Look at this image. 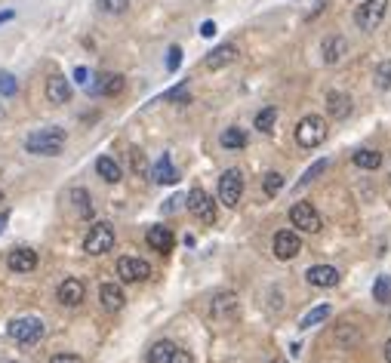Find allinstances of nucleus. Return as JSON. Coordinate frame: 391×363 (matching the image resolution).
<instances>
[{
  "mask_svg": "<svg viewBox=\"0 0 391 363\" xmlns=\"http://www.w3.org/2000/svg\"><path fill=\"white\" fill-rule=\"evenodd\" d=\"M28 154H40V158H56V154L65 148V130L59 126H47V130H38L25 139Z\"/></svg>",
  "mask_w": 391,
  "mask_h": 363,
  "instance_id": "1",
  "label": "nucleus"
},
{
  "mask_svg": "<svg viewBox=\"0 0 391 363\" xmlns=\"http://www.w3.org/2000/svg\"><path fill=\"white\" fill-rule=\"evenodd\" d=\"M326 136H330V130H326V120L317 117V114H308V117H302L299 126H296V142H299L302 148H317V145H324Z\"/></svg>",
  "mask_w": 391,
  "mask_h": 363,
  "instance_id": "2",
  "label": "nucleus"
},
{
  "mask_svg": "<svg viewBox=\"0 0 391 363\" xmlns=\"http://www.w3.org/2000/svg\"><path fill=\"white\" fill-rule=\"evenodd\" d=\"M6 332H10V339L19 341V345H38V341L44 339V320L40 317H16V320H10Z\"/></svg>",
  "mask_w": 391,
  "mask_h": 363,
  "instance_id": "3",
  "label": "nucleus"
},
{
  "mask_svg": "<svg viewBox=\"0 0 391 363\" xmlns=\"http://www.w3.org/2000/svg\"><path fill=\"white\" fill-rule=\"evenodd\" d=\"M111 246H115V228L108 222H96L83 237V253L90 255H105L111 253Z\"/></svg>",
  "mask_w": 391,
  "mask_h": 363,
  "instance_id": "4",
  "label": "nucleus"
},
{
  "mask_svg": "<svg viewBox=\"0 0 391 363\" xmlns=\"http://www.w3.org/2000/svg\"><path fill=\"white\" fill-rule=\"evenodd\" d=\"M385 10H388V0H364V3L354 10V22H358L364 31H376L385 19Z\"/></svg>",
  "mask_w": 391,
  "mask_h": 363,
  "instance_id": "5",
  "label": "nucleus"
},
{
  "mask_svg": "<svg viewBox=\"0 0 391 363\" xmlns=\"http://www.w3.org/2000/svg\"><path fill=\"white\" fill-rule=\"evenodd\" d=\"M290 222H293V228H299V231H308V234H317V231L324 228L321 212H317L308 201L293 203V210H290Z\"/></svg>",
  "mask_w": 391,
  "mask_h": 363,
  "instance_id": "6",
  "label": "nucleus"
},
{
  "mask_svg": "<svg viewBox=\"0 0 391 363\" xmlns=\"http://www.w3.org/2000/svg\"><path fill=\"white\" fill-rule=\"evenodd\" d=\"M188 212L194 219H201L203 225L216 222V203H213V197L203 188H191L188 191Z\"/></svg>",
  "mask_w": 391,
  "mask_h": 363,
  "instance_id": "7",
  "label": "nucleus"
},
{
  "mask_svg": "<svg viewBox=\"0 0 391 363\" xmlns=\"http://www.w3.org/2000/svg\"><path fill=\"white\" fill-rule=\"evenodd\" d=\"M240 197H244V176L238 169H225L219 179V201L225 206H238Z\"/></svg>",
  "mask_w": 391,
  "mask_h": 363,
  "instance_id": "8",
  "label": "nucleus"
},
{
  "mask_svg": "<svg viewBox=\"0 0 391 363\" xmlns=\"http://www.w3.org/2000/svg\"><path fill=\"white\" fill-rule=\"evenodd\" d=\"M117 277L124 283L148 280L151 277V265L145 259H136V255H124V259H117Z\"/></svg>",
  "mask_w": 391,
  "mask_h": 363,
  "instance_id": "9",
  "label": "nucleus"
},
{
  "mask_svg": "<svg viewBox=\"0 0 391 363\" xmlns=\"http://www.w3.org/2000/svg\"><path fill=\"white\" fill-rule=\"evenodd\" d=\"M299 253H302V240H299V234L296 231H277L274 234V255L281 262L296 259Z\"/></svg>",
  "mask_w": 391,
  "mask_h": 363,
  "instance_id": "10",
  "label": "nucleus"
},
{
  "mask_svg": "<svg viewBox=\"0 0 391 363\" xmlns=\"http://www.w3.org/2000/svg\"><path fill=\"white\" fill-rule=\"evenodd\" d=\"M56 296H59L62 305L77 308V305L83 302V296H87V287H83V280H77V277H65V280L59 283V289H56Z\"/></svg>",
  "mask_w": 391,
  "mask_h": 363,
  "instance_id": "11",
  "label": "nucleus"
},
{
  "mask_svg": "<svg viewBox=\"0 0 391 363\" xmlns=\"http://www.w3.org/2000/svg\"><path fill=\"white\" fill-rule=\"evenodd\" d=\"M6 265H10V271H16V274H28V271H34V268H38V253L28 250V246H19V250L10 253Z\"/></svg>",
  "mask_w": 391,
  "mask_h": 363,
  "instance_id": "12",
  "label": "nucleus"
},
{
  "mask_svg": "<svg viewBox=\"0 0 391 363\" xmlns=\"http://www.w3.org/2000/svg\"><path fill=\"white\" fill-rule=\"evenodd\" d=\"M145 240H148V246H151L154 253H173V244H176L173 231H169V228H163V225H151V228H148Z\"/></svg>",
  "mask_w": 391,
  "mask_h": 363,
  "instance_id": "13",
  "label": "nucleus"
},
{
  "mask_svg": "<svg viewBox=\"0 0 391 363\" xmlns=\"http://www.w3.org/2000/svg\"><path fill=\"white\" fill-rule=\"evenodd\" d=\"M305 277H308L311 287H321V289H330V287H336L339 283V271L333 265H311Z\"/></svg>",
  "mask_w": 391,
  "mask_h": 363,
  "instance_id": "14",
  "label": "nucleus"
},
{
  "mask_svg": "<svg viewBox=\"0 0 391 363\" xmlns=\"http://www.w3.org/2000/svg\"><path fill=\"white\" fill-rule=\"evenodd\" d=\"M345 53H348V40L342 37V34H333V37H326L324 47H321V56H324L326 65H336V62H342Z\"/></svg>",
  "mask_w": 391,
  "mask_h": 363,
  "instance_id": "15",
  "label": "nucleus"
},
{
  "mask_svg": "<svg viewBox=\"0 0 391 363\" xmlns=\"http://www.w3.org/2000/svg\"><path fill=\"white\" fill-rule=\"evenodd\" d=\"M99 302H102L105 311H120L126 305V296L117 283H102V287H99Z\"/></svg>",
  "mask_w": 391,
  "mask_h": 363,
  "instance_id": "16",
  "label": "nucleus"
},
{
  "mask_svg": "<svg viewBox=\"0 0 391 363\" xmlns=\"http://www.w3.org/2000/svg\"><path fill=\"white\" fill-rule=\"evenodd\" d=\"M326 111H330V117L345 120L348 114H351V99H348V92H342V90L326 92Z\"/></svg>",
  "mask_w": 391,
  "mask_h": 363,
  "instance_id": "17",
  "label": "nucleus"
},
{
  "mask_svg": "<svg viewBox=\"0 0 391 363\" xmlns=\"http://www.w3.org/2000/svg\"><path fill=\"white\" fill-rule=\"evenodd\" d=\"M47 99H49V105H65L71 99V83L62 74H53L47 81Z\"/></svg>",
  "mask_w": 391,
  "mask_h": 363,
  "instance_id": "18",
  "label": "nucleus"
},
{
  "mask_svg": "<svg viewBox=\"0 0 391 363\" xmlns=\"http://www.w3.org/2000/svg\"><path fill=\"white\" fill-rule=\"evenodd\" d=\"M238 59V47L234 44H222V47H216L213 53L203 59V65H207L210 71H219V68H225V65H231V62Z\"/></svg>",
  "mask_w": 391,
  "mask_h": 363,
  "instance_id": "19",
  "label": "nucleus"
},
{
  "mask_svg": "<svg viewBox=\"0 0 391 363\" xmlns=\"http://www.w3.org/2000/svg\"><path fill=\"white\" fill-rule=\"evenodd\" d=\"M151 179L158 182V185H176V182H179V169L173 167L169 154H163V158L151 167Z\"/></svg>",
  "mask_w": 391,
  "mask_h": 363,
  "instance_id": "20",
  "label": "nucleus"
},
{
  "mask_svg": "<svg viewBox=\"0 0 391 363\" xmlns=\"http://www.w3.org/2000/svg\"><path fill=\"white\" fill-rule=\"evenodd\" d=\"M96 96H117V92H124V77L120 74H102L96 77V83L90 87Z\"/></svg>",
  "mask_w": 391,
  "mask_h": 363,
  "instance_id": "21",
  "label": "nucleus"
},
{
  "mask_svg": "<svg viewBox=\"0 0 391 363\" xmlns=\"http://www.w3.org/2000/svg\"><path fill=\"white\" fill-rule=\"evenodd\" d=\"M234 311H238V296L234 293H219V296H213V305H210V314L213 317H231Z\"/></svg>",
  "mask_w": 391,
  "mask_h": 363,
  "instance_id": "22",
  "label": "nucleus"
},
{
  "mask_svg": "<svg viewBox=\"0 0 391 363\" xmlns=\"http://www.w3.org/2000/svg\"><path fill=\"white\" fill-rule=\"evenodd\" d=\"M176 351L179 348L173 345V341H154L151 345V351H148V363H173V357H176Z\"/></svg>",
  "mask_w": 391,
  "mask_h": 363,
  "instance_id": "23",
  "label": "nucleus"
},
{
  "mask_svg": "<svg viewBox=\"0 0 391 363\" xmlns=\"http://www.w3.org/2000/svg\"><path fill=\"white\" fill-rule=\"evenodd\" d=\"M222 148H228V151H240V148H247V133L240 130V126H228V130H222Z\"/></svg>",
  "mask_w": 391,
  "mask_h": 363,
  "instance_id": "24",
  "label": "nucleus"
},
{
  "mask_svg": "<svg viewBox=\"0 0 391 363\" xmlns=\"http://www.w3.org/2000/svg\"><path fill=\"white\" fill-rule=\"evenodd\" d=\"M96 173L102 176V179L108 182V185H117V182H120V176H124V173H120V167H117V160H115V158H99V160H96Z\"/></svg>",
  "mask_w": 391,
  "mask_h": 363,
  "instance_id": "25",
  "label": "nucleus"
},
{
  "mask_svg": "<svg viewBox=\"0 0 391 363\" xmlns=\"http://www.w3.org/2000/svg\"><path fill=\"white\" fill-rule=\"evenodd\" d=\"M71 201H74V206H77V216L92 219V201H90V191L87 188H74V191H71Z\"/></svg>",
  "mask_w": 391,
  "mask_h": 363,
  "instance_id": "26",
  "label": "nucleus"
},
{
  "mask_svg": "<svg viewBox=\"0 0 391 363\" xmlns=\"http://www.w3.org/2000/svg\"><path fill=\"white\" fill-rule=\"evenodd\" d=\"M354 167H360V169H379L382 167V154L373 151V148H364V151L354 154Z\"/></svg>",
  "mask_w": 391,
  "mask_h": 363,
  "instance_id": "27",
  "label": "nucleus"
},
{
  "mask_svg": "<svg viewBox=\"0 0 391 363\" xmlns=\"http://www.w3.org/2000/svg\"><path fill=\"white\" fill-rule=\"evenodd\" d=\"M330 314H333V308H330V305H317V308H311L308 314H305V317L299 320V326H302V330H311V326L324 323V320L330 317Z\"/></svg>",
  "mask_w": 391,
  "mask_h": 363,
  "instance_id": "28",
  "label": "nucleus"
},
{
  "mask_svg": "<svg viewBox=\"0 0 391 363\" xmlns=\"http://www.w3.org/2000/svg\"><path fill=\"white\" fill-rule=\"evenodd\" d=\"M373 298H376V302H382V305L391 302V277L388 274H382L379 280L373 283Z\"/></svg>",
  "mask_w": 391,
  "mask_h": 363,
  "instance_id": "29",
  "label": "nucleus"
},
{
  "mask_svg": "<svg viewBox=\"0 0 391 363\" xmlns=\"http://www.w3.org/2000/svg\"><path fill=\"white\" fill-rule=\"evenodd\" d=\"M373 81H376V87H379V90H391V59H385V62H379V65H376Z\"/></svg>",
  "mask_w": 391,
  "mask_h": 363,
  "instance_id": "30",
  "label": "nucleus"
},
{
  "mask_svg": "<svg viewBox=\"0 0 391 363\" xmlns=\"http://www.w3.org/2000/svg\"><path fill=\"white\" fill-rule=\"evenodd\" d=\"M274 120H277V111L274 108H262L259 114H256V130L272 133L274 130Z\"/></svg>",
  "mask_w": 391,
  "mask_h": 363,
  "instance_id": "31",
  "label": "nucleus"
},
{
  "mask_svg": "<svg viewBox=\"0 0 391 363\" xmlns=\"http://www.w3.org/2000/svg\"><path fill=\"white\" fill-rule=\"evenodd\" d=\"M262 188H265L268 197H274L277 191L283 188V176H281V173H265V179H262Z\"/></svg>",
  "mask_w": 391,
  "mask_h": 363,
  "instance_id": "32",
  "label": "nucleus"
},
{
  "mask_svg": "<svg viewBox=\"0 0 391 363\" xmlns=\"http://www.w3.org/2000/svg\"><path fill=\"white\" fill-rule=\"evenodd\" d=\"M326 169H330V160H317L315 167H308V169H305V176L299 179V185H308V182H315L317 176H324V173H326Z\"/></svg>",
  "mask_w": 391,
  "mask_h": 363,
  "instance_id": "33",
  "label": "nucleus"
},
{
  "mask_svg": "<svg viewBox=\"0 0 391 363\" xmlns=\"http://www.w3.org/2000/svg\"><path fill=\"white\" fill-rule=\"evenodd\" d=\"M16 90H19V83H16V77L10 74V71H0V96H16Z\"/></svg>",
  "mask_w": 391,
  "mask_h": 363,
  "instance_id": "34",
  "label": "nucleus"
},
{
  "mask_svg": "<svg viewBox=\"0 0 391 363\" xmlns=\"http://www.w3.org/2000/svg\"><path fill=\"white\" fill-rule=\"evenodd\" d=\"M99 6H102L105 12H111V16H120V12H126L130 0H99Z\"/></svg>",
  "mask_w": 391,
  "mask_h": 363,
  "instance_id": "35",
  "label": "nucleus"
},
{
  "mask_svg": "<svg viewBox=\"0 0 391 363\" xmlns=\"http://www.w3.org/2000/svg\"><path fill=\"white\" fill-rule=\"evenodd\" d=\"M179 65H182V49H179V47H169V53H167V68L176 71Z\"/></svg>",
  "mask_w": 391,
  "mask_h": 363,
  "instance_id": "36",
  "label": "nucleus"
},
{
  "mask_svg": "<svg viewBox=\"0 0 391 363\" xmlns=\"http://www.w3.org/2000/svg\"><path fill=\"white\" fill-rule=\"evenodd\" d=\"M163 99H167V102H188L191 96H188V87H176V90H169Z\"/></svg>",
  "mask_w": 391,
  "mask_h": 363,
  "instance_id": "37",
  "label": "nucleus"
},
{
  "mask_svg": "<svg viewBox=\"0 0 391 363\" xmlns=\"http://www.w3.org/2000/svg\"><path fill=\"white\" fill-rule=\"evenodd\" d=\"M49 363H83L77 354H56V357H49Z\"/></svg>",
  "mask_w": 391,
  "mask_h": 363,
  "instance_id": "38",
  "label": "nucleus"
},
{
  "mask_svg": "<svg viewBox=\"0 0 391 363\" xmlns=\"http://www.w3.org/2000/svg\"><path fill=\"white\" fill-rule=\"evenodd\" d=\"M133 169H136V173H145V169H148V163H145V158H142V151H133Z\"/></svg>",
  "mask_w": 391,
  "mask_h": 363,
  "instance_id": "39",
  "label": "nucleus"
},
{
  "mask_svg": "<svg viewBox=\"0 0 391 363\" xmlns=\"http://www.w3.org/2000/svg\"><path fill=\"white\" fill-rule=\"evenodd\" d=\"M74 81L81 83V87H87V83H90V71L87 68H74Z\"/></svg>",
  "mask_w": 391,
  "mask_h": 363,
  "instance_id": "40",
  "label": "nucleus"
},
{
  "mask_svg": "<svg viewBox=\"0 0 391 363\" xmlns=\"http://www.w3.org/2000/svg\"><path fill=\"white\" fill-rule=\"evenodd\" d=\"M216 34V22H203L201 25V37H213Z\"/></svg>",
  "mask_w": 391,
  "mask_h": 363,
  "instance_id": "41",
  "label": "nucleus"
},
{
  "mask_svg": "<svg viewBox=\"0 0 391 363\" xmlns=\"http://www.w3.org/2000/svg\"><path fill=\"white\" fill-rule=\"evenodd\" d=\"M173 363H194V360H191V357H188V354H185V351H176Z\"/></svg>",
  "mask_w": 391,
  "mask_h": 363,
  "instance_id": "42",
  "label": "nucleus"
},
{
  "mask_svg": "<svg viewBox=\"0 0 391 363\" xmlns=\"http://www.w3.org/2000/svg\"><path fill=\"white\" fill-rule=\"evenodd\" d=\"M13 16H16V12H13V10H3V12H0V25H3V22H10Z\"/></svg>",
  "mask_w": 391,
  "mask_h": 363,
  "instance_id": "43",
  "label": "nucleus"
},
{
  "mask_svg": "<svg viewBox=\"0 0 391 363\" xmlns=\"http://www.w3.org/2000/svg\"><path fill=\"white\" fill-rule=\"evenodd\" d=\"M6 222H10V212L3 210V212H0V231H3V228H6Z\"/></svg>",
  "mask_w": 391,
  "mask_h": 363,
  "instance_id": "44",
  "label": "nucleus"
},
{
  "mask_svg": "<svg viewBox=\"0 0 391 363\" xmlns=\"http://www.w3.org/2000/svg\"><path fill=\"white\" fill-rule=\"evenodd\" d=\"M385 360H388V363H391V339H388V341H385Z\"/></svg>",
  "mask_w": 391,
  "mask_h": 363,
  "instance_id": "45",
  "label": "nucleus"
},
{
  "mask_svg": "<svg viewBox=\"0 0 391 363\" xmlns=\"http://www.w3.org/2000/svg\"><path fill=\"white\" fill-rule=\"evenodd\" d=\"M0 363H16V360H0Z\"/></svg>",
  "mask_w": 391,
  "mask_h": 363,
  "instance_id": "46",
  "label": "nucleus"
},
{
  "mask_svg": "<svg viewBox=\"0 0 391 363\" xmlns=\"http://www.w3.org/2000/svg\"><path fill=\"white\" fill-rule=\"evenodd\" d=\"M0 203H3V191H0Z\"/></svg>",
  "mask_w": 391,
  "mask_h": 363,
  "instance_id": "47",
  "label": "nucleus"
},
{
  "mask_svg": "<svg viewBox=\"0 0 391 363\" xmlns=\"http://www.w3.org/2000/svg\"><path fill=\"white\" fill-rule=\"evenodd\" d=\"M272 363H287V360H272Z\"/></svg>",
  "mask_w": 391,
  "mask_h": 363,
  "instance_id": "48",
  "label": "nucleus"
}]
</instances>
